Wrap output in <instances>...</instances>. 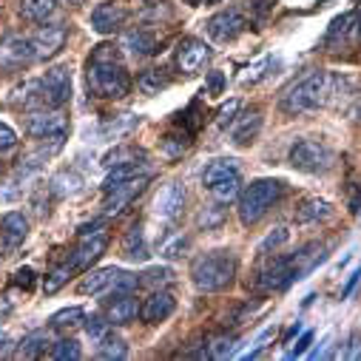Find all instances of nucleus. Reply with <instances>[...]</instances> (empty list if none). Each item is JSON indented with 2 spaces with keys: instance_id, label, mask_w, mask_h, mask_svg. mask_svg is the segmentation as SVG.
I'll return each instance as SVG.
<instances>
[{
  "instance_id": "obj_51",
  "label": "nucleus",
  "mask_w": 361,
  "mask_h": 361,
  "mask_svg": "<svg viewBox=\"0 0 361 361\" xmlns=\"http://www.w3.org/2000/svg\"><path fill=\"white\" fill-rule=\"evenodd\" d=\"M63 4H68V6H77V4H82V0H63Z\"/></svg>"
},
{
  "instance_id": "obj_49",
  "label": "nucleus",
  "mask_w": 361,
  "mask_h": 361,
  "mask_svg": "<svg viewBox=\"0 0 361 361\" xmlns=\"http://www.w3.org/2000/svg\"><path fill=\"white\" fill-rule=\"evenodd\" d=\"M6 344H9V338H6L4 333H0V353H4V350H6Z\"/></svg>"
},
{
  "instance_id": "obj_44",
  "label": "nucleus",
  "mask_w": 361,
  "mask_h": 361,
  "mask_svg": "<svg viewBox=\"0 0 361 361\" xmlns=\"http://www.w3.org/2000/svg\"><path fill=\"white\" fill-rule=\"evenodd\" d=\"M15 145H18V134H15V128L0 120V154H4V151H12Z\"/></svg>"
},
{
  "instance_id": "obj_10",
  "label": "nucleus",
  "mask_w": 361,
  "mask_h": 361,
  "mask_svg": "<svg viewBox=\"0 0 361 361\" xmlns=\"http://www.w3.org/2000/svg\"><path fill=\"white\" fill-rule=\"evenodd\" d=\"M26 134L40 142H63L68 134V123L57 109H35L26 114Z\"/></svg>"
},
{
  "instance_id": "obj_37",
  "label": "nucleus",
  "mask_w": 361,
  "mask_h": 361,
  "mask_svg": "<svg viewBox=\"0 0 361 361\" xmlns=\"http://www.w3.org/2000/svg\"><path fill=\"white\" fill-rule=\"evenodd\" d=\"M185 247H188V239H185L183 233H173V236H168V239L159 245V256H165V259H176V256H183Z\"/></svg>"
},
{
  "instance_id": "obj_15",
  "label": "nucleus",
  "mask_w": 361,
  "mask_h": 361,
  "mask_svg": "<svg viewBox=\"0 0 361 361\" xmlns=\"http://www.w3.org/2000/svg\"><path fill=\"white\" fill-rule=\"evenodd\" d=\"M183 205H185V188L179 183H168L159 188V194L154 197V216L162 219V222H173L179 214H183Z\"/></svg>"
},
{
  "instance_id": "obj_34",
  "label": "nucleus",
  "mask_w": 361,
  "mask_h": 361,
  "mask_svg": "<svg viewBox=\"0 0 361 361\" xmlns=\"http://www.w3.org/2000/svg\"><path fill=\"white\" fill-rule=\"evenodd\" d=\"M74 270H77L74 264H60V267H54L51 274L46 276V282H43V290H46V293H57V290L71 279Z\"/></svg>"
},
{
  "instance_id": "obj_47",
  "label": "nucleus",
  "mask_w": 361,
  "mask_h": 361,
  "mask_svg": "<svg viewBox=\"0 0 361 361\" xmlns=\"http://www.w3.org/2000/svg\"><path fill=\"white\" fill-rule=\"evenodd\" d=\"M15 285H20L23 290H32V285H35V270H32V267H20L18 274H15Z\"/></svg>"
},
{
  "instance_id": "obj_43",
  "label": "nucleus",
  "mask_w": 361,
  "mask_h": 361,
  "mask_svg": "<svg viewBox=\"0 0 361 361\" xmlns=\"http://www.w3.org/2000/svg\"><path fill=\"white\" fill-rule=\"evenodd\" d=\"M236 114H239V100H231V103H225V106L219 109V114H216V126H219V128H228V126H233Z\"/></svg>"
},
{
  "instance_id": "obj_1",
  "label": "nucleus",
  "mask_w": 361,
  "mask_h": 361,
  "mask_svg": "<svg viewBox=\"0 0 361 361\" xmlns=\"http://www.w3.org/2000/svg\"><path fill=\"white\" fill-rule=\"evenodd\" d=\"M85 80H88L92 94L100 100H120L131 92V74H128L120 51L109 43L94 46L92 57H88Z\"/></svg>"
},
{
  "instance_id": "obj_54",
  "label": "nucleus",
  "mask_w": 361,
  "mask_h": 361,
  "mask_svg": "<svg viewBox=\"0 0 361 361\" xmlns=\"http://www.w3.org/2000/svg\"><path fill=\"white\" fill-rule=\"evenodd\" d=\"M202 4H219V0H202Z\"/></svg>"
},
{
  "instance_id": "obj_24",
  "label": "nucleus",
  "mask_w": 361,
  "mask_h": 361,
  "mask_svg": "<svg viewBox=\"0 0 361 361\" xmlns=\"http://www.w3.org/2000/svg\"><path fill=\"white\" fill-rule=\"evenodd\" d=\"M134 60H142V57H151L157 54V37L145 29H128L123 35V43H120Z\"/></svg>"
},
{
  "instance_id": "obj_8",
  "label": "nucleus",
  "mask_w": 361,
  "mask_h": 361,
  "mask_svg": "<svg viewBox=\"0 0 361 361\" xmlns=\"http://www.w3.org/2000/svg\"><path fill=\"white\" fill-rule=\"evenodd\" d=\"M109 247V231L103 222H92V225H82L77 245L71 250V264L77 270H88Z\"/></svg>"
},
{
  "instance_id": "obj_17",
  "label": "nucleus",
  "mask_w": 361,
  "mask_h": 361,
  "mask_svg": "<svg viewBox=\"0 0 361 361\" xmlns=\"http://www.w3.org/2000/svg\"><path fill=\"white\" fill-rule=\"evenodd\" d=\"M66 43V26L63 23H51V26H40L32 37V49H35V60H49L54 57Z\"/></svg>"
},
{
  "instance_id": "obj_42",
  "label": "nucleus",
  "mask_w": 361,
  "mask_h": 361,
  "mask_svg": "<svg viewBox=\"0 0 361 361\" xmlns=\"http://www.w3.org/2000/svg\"><path fill=\"white\" fill-rule=\"evenodd\" d=\"M288 236H290V233H288V228H276V233H270V236L259 245V253L264 256V253H270V250H279V247L288 242Z\"/></svg>"
},
{
  "instance_id": "obj_6",
  "label": "nucleus",
  "mask_w": 361,
  "mask_h": 361,
  "mask_svg": "<svg viewBox=\"0 0 361 361\" xmlns=\"http://www.w3.org/2000/svg\"><path fill=\"white\" fill-rule=\"evenodd\" d=\"M290 165L302 173H327L333 165H336V154L330 145L319 142V140H296L290 145V154H288Z\"/></svg>"
},
{
  "instance_id": "obj_16",
  "label": "nucleus",
  "mask_w": 361,
  "mask_h": 361,
  "mask_svg": "<svg viewBox=\"0 0 361 361\" xmlns=\"http://www.w3.org/2000/svg\"><path fill=\"white\" fill-rule=\"evenodd\" d=\"M126 20H128V9L120 6L117 0H103V4L92 12V29L97 35H111L120 26H126Z\"/></svg>"
},
{
  "instance_id": "obj_20",
  "label": "nucleus",
  "mask_w": 361,
  "mask_h": 361,
  "mask_svg": "<svg viewBox=\"0 0 361 361\" xmlns=\"http://www.w3.org/2000/svg\"><path fill=\"white\" fill-rule=\"evenodd\" d=\"M358 32H361L358 18H355V15H341V18H336V20L330 23V29H327V35H324V46H327L330 51L344 49V46H350V43L358 37Z\"/></svg>"
},
{
  "instance_id": "obj_28",
  "label": "nucleus",
  "mask_w": 361,
  "mask_h": 361,
  "mask_svg": "<svg viewBox=\"0 0 361 361\" xmlns=\"http://www.w3.org/2000/svg\"><path fill=\"white\" fill-rule=\"evenodd\" d=\"M126 355H128V344H126V338L109 330V333L103 336V341L97 344V358H106V361H120V358H126Z\"/></svg>"
},
{
  "instance_id": "obj_25",
  "label": "nucleus",
  "mask_w": 361,
  "mask_h": 361,
  "mask_svg": "<svg viewBox=\"0 0 361 361\" xmlns=\"http://www.w3.org/2000/svg\"><path fill=\"white\" fill-rule=\"evenodd\" d=\"M262 131V114L253 109V111H245L242 117L233 120V128H231V140L236 145H250Z\"/></svg>"
},
{
  "instance_id": "obj_45",
  "label": "nucleus",
  "mask_w": 361,
  "mask_h": 361,
  "mask_svg": "<svg viewBox=\"0 0 361 361\" xmlns=\"http://www.w3.org/2000/svg\"><path fill=\"white\" fill-rule=\"evenodd\" d=\"M310 344H313V330H305V333H302V338H299V341L285 353V358H299V355H305Z\"/></svg>"
},
{
  "instance_id": "obj_19",
  "label": "nucleus",
  "mask_w": 361,
  "mask_h": 361,
  "mask_svg": "<svg viewBox=\"0 0 361 361\" xmlns=\"http://www.w3.org/2000/svg\"><path fill=\"white\" fill-rule=\"evenodd\" d=\"M29 236V219L20 211H9L0 219V250H15Z\"/></svg>"
},
{
  "instance_id": "obj_46",
  "label": "nucleus",
  "mask_w": 361,
  "mask_h": 361,
  "mask_svg": "<svg viewBox=\"0 0 361 361\" xmlns=\"http://www.w3.org/2000/svg\"><path fill=\"white\" fill-rule=\"evenodd\" d=\"M222 88H225V74L222 71H211L208 74V85H205V94L208 97H219Z\"/></svg>"
},
{
  "instance_id": "obj_29",
  "label": "nucleus",
  "mask_w": 361,
  "mask_h": 361,
  "mask_svg": "<svg viewBox=\"0 0 361 361\" xmlns=\"http://www.w3.org/2000/svg\"><path fill=\"white\" fill-rule=\"evenodd\" d=\"M140 173H145L142 159H137V162H126V165H117V168H111V173L106 176L103 191H111V188H117V185L128 183V179H134V176H140Z\"/></svg>"
},
{
  "instance_id": "obj_33",
  "label": "nucleus",
  "mask_w": 361,
  "mask_h": 361,
  "mask_svg": "<svg viewBox=\"0 0 361 361\" xmlns=\"http://www.w3.org/2000/svg\"><path fill=\"white\" fill-rule=\"evenodd\" d=\"M137 159H142V151H137V148H131V145H117L114 151H109V154H106L103 165H109V168H117V165H126V162H137Z\"/></svg>"
},
{
  "instance_id": "obj_14",
  "label": "nucleus",
  "mask_w": 361,
  "mask_h": 361,
  "mask_svg": "<svg viewBox=\"0 0 361 361\" xmlns=\"http://www.w3.org/2000/svg\"><path fill=\"white\" fill-rule=\"evenodd\" d=\"M148 183H151V171H145V173L128 179V183H123V185H117V188H111V191H106L103 214H106V216H117V214H123V211H126V208L145 191Z\"/></svg>"
},
{
  "instance_id": "obj_30",
  "label": "nucleus",
  "mask_w": 361,
  "mask_h": 361,
  "mask_svg": "<svg viewBox=\"0 0 361 361\" xmlns=\"http://www.w3.org/2000/svg\"><path fill=\"white\" fill-rule=\"evenodd\" d=\"M54 9H57V0H23V4H20L23 18L32 20V23L49 20L54 15Z\"/></svg>"
},
{
  "instance_id": "obj_4",
  "label": "nucleus",
  "mask_w": 361,
  "mask_h": 361,
  "mask_svg": "<svg viewBox=\"0 0 361 361\" xmlns=\"http://www.w3.org/2000/svg\"><path fill=\"white\" fill-rule=\"evenodd\" d=\"M285 194V183L274 176H262L253 179V183L239 194V222L245 228L256 225L270 208L279 202V197Z\"/></svg>"
},
{
  "instance_id": "obj_35",
  "label": "nucleus",
  "mask_w": 361,
  "mask_h": 361,
  "mask_svg": "<svg viewBox=\"0 0 361 361\" xmlns=\"http://www.w3.org/2000/svg\"><path fill=\"white\" fill-rule=\"evenodd\" d=\"M49 355H51V358H57V361H66V358L77 361V358H82V350H80V344H77L74 338H60L57 344H51Z\"/></svg>"
},
{
  "instance_id": "obj_32",
  "label": "nucleus",
  "mask_w": 361,
  "mask_h": 361,
  "mask_svg": "<svg viewBox=\"0 0 361 361\" xmlns=\"http://www.w3.org/2000/svg\"><path fill=\"white\" fill-rule=\"evenodd\" d=\"M46 347H49V333H46V330H35V333H29V336L20 341L18 358H37V355L46 353Z\"/></svg>"
},
{
  "instance_id": "obj_27",
  "label": "nucleus",
  "mask_w": 361,
  "mask_h": 361,
  "mask_svg": "<svg viewBox=\"0 0 361 361\" xmlns=\"http://www.w3.org/2000/svg\"><path fill=\"white\" fill-rule=\"evenodd\" d=\"M123 256L126 259H134V262H142L148 259V242H145V233H142V225H131L123 236Z\"/></svg>"
},
{
  "instance_id": "obj_12",
  "label": "nucleus",
  "mask_w": 361,
  "mask_h": 361,
  "mask_svg": "<svg viewBox=\"0 0 361 361\" xmlns=\"http://www.w3.org/2000/svg\"><path fill=\"white\" fill-rule=\"evenodd\" d=\"M211 57H214V49L205 43V40H200V37H185V40H179L176 43V51H173V63H176V68L183 71V74H200L208 63H211Z\"/></svg>"
},
{
  "instance_id": "obj_22",
  "label": "nucleus",
  "mask_w": 361,
  "mask_h": 361,
  "mask_svg": "<svg viewBox=\"0 0 361 361\" xmlns=\"http://www.w3.org/2000/svg\"><path fill=\"white\" fill-rule=\"evenodd\" d=\"M35 60V49H32V40L20 37V35H9L4 43H0V63L9 66V68H18L23 63Z\"/></svg>"
},
{
  "instance_id": "obj_31",
  "label": "nucleus",
  "mask_w": 361,
  "mask_h": 361,
  "mask_svg": "<svg viewBox=\"0 0 361 361\" xmlns=\"http://www.w3.org/2000/svg\"><path fill=\"white\" fill-rule=\"evenodd\" d=\"M171 85V80L159 71V68H148V71H142L140 77H137V88L142 94H159V92H165V88Z\"/></svg>"
},
{
  "instance_id": "obj_5",
  "label": "nucleus",
  "mask_w": 361,
  "mask_h": 361,
  "mask_svg": "<svg viewBox=\"0 0 361 361\" xmlns=\"http://www.w3.org/2000/svg\"><path fill=\"white\" fill-rule=\"evenodd\" d=\"M242 173L236 159H214L202 171V188L216 200V202H231L239 194Z\"/></svg>"
},
{
  "instance_id": "obj_53",
  "label": "nucleus",
  "mask_w": 361,
  "mask_h": 361,
  "mask_svg": "<svg viewBox=\"0 0 361 361\" xmlns=\"http://www.w3.org/2000/svg\"><path fill=\"white\" fill-rule=\"evenodd\" d=\"M355 18H358V26H361V4H358V12H355Z\"/></svg>"
},
{
  "instance_id": "obj_3",
  "label": "nucleus",
  "mask_w": 361,
  "mask_h": 361,
  "mask_svg": "<svg viewBox=\"0 0 361 361\" xmlns=\"http://www.w3.org/2000/svg\"><path fill=\"white\" fill-rule=\"evenodd\" d=\"M236 256L231 250H211L191 262V279L202 293H219L233 285Z\"/></svg>"
},
{
  "instance_id": "obj_41",
  "label": "nucleus",
  "mask_w": 361,
  "mask_h": 361,
  "mask_svg": "<svg viewBox=\"0 0 361 361\" xmlns=\"http://www.w3.org/2000/svg\"><path fill=\"white\" fill-rule=\"evenodd\" d=\"M222 205L225 202H216V205H208L202 214H200V225L208 231V228H216L219 222H222V216H225V211H222Z\"/></svg>"
},
{
  "instance_id": "obj_26",
  "label": "nucleus",
  "mask_w": 361,
  "mask_h": 361,
  "mask_svg": "<svg viewBox=\"0 0 361 361\" xmlns=\"http://www.w3.org/2000/svg\"><path fill=\"white\" fill-rule=\"evenodd\" d=\"M333 216V205L327 200H305L299 208H296V222L299 225H316V222H327Z\"/></svg>"
},
{
  "instance_id": "obj_48",
  "label": "nucleus",
  "mask_w": 361,
  "mask_h": 361,
  "mask_svg": "<svg viewBox=\"0 0 361 361\" xmlns=\"http://www.w3.org/2000/svg\"><path fill=\"white\" fill-rule=\"evenodd\" d=\"M358 279H361V264L353 270V274H350V279H347V285H344V290H341V299H347L353 290H355V285H358Z\"/></svg>"
},
{
  "instance_id": "obj_9",
  "label": "nucleus",
  "mask_w": 361,
  "mask_h": 361,
  "mask_svg": "<svg viewBox=\"0 0 361 361\" xmlns=\"http://www.w3.org/2000/svg\"><path fill=\"white\" fill-rule=\"evenodd\" d=\"M299 282L296 274V256H279L274 250V256L264 259L256 270V285L262 290H285L288 285Z\"/></svg>"
},
{
  "instance_id": "obj_40",
  "label": "nucleus",
  "mask_w": 361,
  "mask_h": 361,
  "mask_svg": "<svg viewBox=\"0 0 361 361\" xmlns=\"http://www.w3.org/2000/svg\"><path fill=\"white\" fill-rule=\"evenodd\" d=\"M233 336H214L211 338V344H208V353H211V358H228L231 353H233Z\"/></svg>"
},
{
  "instance_id": "obj_23",
  "label": "nucleus",
  "mask_w": 361,
  "mask_h": 361,
  "mask_svg": "<svg viewBox=\"0 0 361 361\" xmlns=\"http://www.w3.org/2000/svg\"><path fill=\"white\" fill-rule=\"evenodd\" d=\"M82 185H85L82 176L74 168H63L49 179V194L57 200H68V197H77L82 191Z\"/></svg>"
},
{
  "instance_id": "obj_39",
  "label": "nucleus",
  "mask_w": 361,
  "mask_h": 361,
  "mask_svg": "<svg viewBox=\"0 0 361 361\" xmlns=\"http://www.w3.org/2000/svg\"><path fill=\"white\" fill-rule=\"evenodd\" d=\"M80 319H82V307H66V310L51 316V327L54 330H66V327L80 324Z\"/></svg>"
},
{
  "instance_id": "obj_13",
  "label": "nucleus",
  "mask_w": 361,
  "mask_h": 361,
  "mask_svg": "<svg viewBox=\"0 0 361 361\" xmlns=\"http://www.w3.org/2000/svg\"><path fill=\"white\" fill-rule=\"evenodd\" d=\"M245 29H247V18L242 15V9H233V6H231V9H222V12H216V15H211L208 23H205L208 37L216 40V43H231V40H236Z\"/></svg>"
},
{
  "instance_id": "obj_2",
  "label": "nucleus",
  "mask_w": 361,
  "mask_h": 361,
  "mask_svg": "<svg viewBox=\"0 0 361 361\" xmlns=\"http://www.w3.org/2000/svg\"><path fill=\"white\" fill-rule=\"evenodd\" d=\"M333 88H336V74L316 68L310 74H305L302 80H296L285 97H282V111L285 114H307V111H319L324 106H330L333 100Z\"/></svg>"
},
{
  "instance_id": "obj_50",
  "label": "nucleus",
  "mask_w": 361,
  "mask_h": 361,
  "mask_svg": "<svg viewBox=\"0 0 361 361\" xmlns=\"http://www.w3.org/2000/svg\"><path fill=\"white\" fill-rule=\"evenodd\" d=\"M0 310H9V302H6V296H0Z\"/></svg>"
},
{
  "instance_id": "obj_21",
  "label": "nucleus",
  "mask_w": 361,
  "mask_h": 361,
  "mask_svg": "<svg viewBox=\"0 0 361 361\" xmlns=\"http://www.w3.org/2000/svg\"><path fill=\"white\" fill-rule=\"evenodd\" d=\"M137 316H140V305H137V299L131 293H114V299L106 305V322L111 327L131 324Z\"/></svg>"
},
{
  "instance_id": "obj_38",
  "label": "nucleus",
  "mask_w": 361,
  "mask_h": 361,
  "mask_svg": "<svg viewBox=\"0 0 361 361\" xmlns=\"http://www.w3.org/2000/svg\"><path fill=\"white\" fill-rule=\"evenodd\" d=\"M109 327H111V324H109L106 319H100V316H88L85 324H82V330H85L88 338H92V344H100L103 336L109 333Z\"/></svg>"
},
{
  "instance_id": "obj_18",
  "label": "nucleus",
  "mask_w": 361,
  "mask_h": 361,
  "mask_svg": "<svg viewBox=\"0 0 361 361\" xmlns=\"http://www.w3.org/2000/svg\"><path fill=\"white\" fill-rule=\"evenodd\" d=\"M173 310H176V299H173L168 290L159 288V290H154V293L140 305V319H142L145 324H159V322L171 319Z\"/></svg>"
},
{
  "instance_id": "obj_36",
  "label": "nucleus",
  "mask_w": 361,
  "mask_h": 361,
  "mask_svg": "<svg viewBox=\"0 0 361 361\" xmlns=\"http://www.w3.org/2000/svg\"><path fill=\"white\" fill-rule=\"evenodd\" d=\"M140 282L148 285V288H165V285L173 282V270L171 267H162V264L159 267H148Z\"/></svg>"
},
{
  "instance_id": "obj_11",
  "label": "nucleus",
  "mask_w": 361,
  "mask_h": 361,
  "mask_svg": "<svg viewBox=\"0 0 361 361\" xmlns=\"http://www.w3.org/2000/svg\"><path fill=\"white\" fill-rule=\"evenodd\" d=\"M37 82H40L43 109H63L71 100V68L68 66H51Z\"/></svg>"
},
{
  "instance_id": "obj_52",
  "label": "nucleus",
  "mask_w": 361,
  "mask_h": 361,
  "mask_svg": "<svg viewBox=\"0 0 361 361\" xmlns=\"http://www.w3.org/2000/svg\"><path fill=\"white\" fill-rule=\"evenodd\" d=\"M183 4H191V6H200V4H202V0H183Z\"/></svg>"
},
{
  "instance_id": "obj_7",
  "label": "nucleus",
  "mask_w": 361,
  "mask_h": 361,
  "mask_svg": "<svg viewBox=\"0 0 361 361\" xmlns=\"http://www.w3.org/2000/svg\"><path fill=\"white\" fill-rule=\"evenodd\" d=\"M137 288V276L126 274L120 267H100V270H92V274H85L77 285V290L82 296H97V293H131Z\"/></svg>"
}]
</instances>
